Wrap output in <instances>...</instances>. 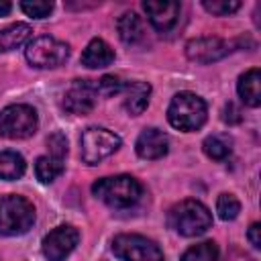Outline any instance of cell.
Listing matches in <instances>:
<instances>
[{"label":"cell","mask_w":261,"mask_h":261,"mask_svg":"<svg viewBox=\"0 0 261 261\" xmlns=\"http://www.w3.org/2000/svg\"><path fill=\"white\" fill-rule=\"evenodd\" d=\"M92 192L96 198H100L112 208H130L133 204L139 202L143 188L130 175H114V177L98 179L92 186Z\"/></svg>","instance_id":"cell-1"},{"label":"cell","mask_w":261,"mask_h":261,"mask_svg":"<svg viewBox=\"0 0 261 261\" xmlns=\"http://www.w3.org/2000/svg\"><path fill=\"white\" fill-rule=\"evenodd\" d=\"M169 226L184 237H198L212 226V214L198 200H181L169 210Z\"/></svg>","instance_id":"cell-2"},{"label":"cell","mask_w":261,"mask_h":261,"mask_svg":"<svg viewBox=\"0 0 261 261\" xmlns=\"http://www.w3.org/2000/svg\"><path fill=\"white\" fill-rule=\"evenodd\" d=\"M167 120L173 128L186 133L198 130L206 122V102L192 92H179L169 102Z\"/></svg>","instance_id":"cell-3"},{"label":"cell","mask_w":261,"mask_h":261,"mask_svg":"<svg viewBox=\"0 0 261 261\" xmlns=\"http://www.w3.org/2000/svg\"><path fill=\"white\" fill-rule=\"evenodd\" d=\"M35 222V208L22 196H0V234H24Z\"/></svg>","instance_id":"cell-4"},{"label":"cell","mask_w":261,"mask_h":261,"mask_svg":"<svg viewBox=\"0 0 261 261\" xmlns=\"http://www.w3.org/2000/svg\"><path fill=\"white\" fill-rule=\"evenodd\" d=\"M80 145H82L80 153H82L84 163L96 165V163H100L102 159H106L108 155H112L120 147V137L114 135L108 128L92 126V128H86L82 133Z\"/></svg>","instance_id":"cell-5"},{"label":"cell","mask_w":261,"mask_h":261,"mask_svg":"<svg viewBox=\"0 0 261 261\" xmlns=\"http://www.w3.org/2000/svg\"><path fill=\"white\" fill-rule=\"evenodd\" d=\"M39 126L37 112L27 104H12L0 112V135L6 139H27Z\"/></svg>","instance_id":"cell-6"},{"label":"cell","mask_w":261,"mask_h":261,"mask_svg":"<svg viewBox=\"0 0 261 261\" xmlns=\"http://www.w3.org/2000/svg\"><path fill=\"white\" fill-rule=\"evenodd\" d=\"M67 57H69V45L49 35L37 37L27 45V59L33 67H41V69L57 67L65 63Z\"/></svg>","instance_id":"cell-7"},{"label":"cell","mask_w":261,"mask_h":261,"mask_svg":"<svg viewBox=\"0 0 261 261\" xmlns=\"http://www.w3.org/2000/svg\"><path fill=\"white\" fill-rule=\"evenodd\" d=\"M112 251L122 261H163V253L147 237L141 234H118L112 239Z\"/></svg>","instance_id":"cell-8"},{"label":"cell","mask_w":261,"mask_h":261,"mask_svg":"<svg viewBox=\"0 0 261 261\" xmlns=\"http://www.w3.org/2000/svg\"><path fill=\"white\" fill-rule=\"evenodd\" d=\"M80 241V232L77 228L63 224L53 228L45 239H43V255L49 261H63L77 245Z\"/></svg>","instance_id":"cell-9"},{"label":"cell","mask_w":261,"mask_h":261,"mask_svg":"<svg viewBox=\"0 0 261 261\" xmlns=\"http://www.w3.org/2000/svg\"><path fill=\"white\" fill-rule=\"evenodd\" d=\"M98 86L92 80H75L63 96V108L69 114H88L96 106Z\"/></svg>","instance_id":"cell-10"},{"label":"cell","mask_w":261,"mask_h":261,"mask_svg":"<svg viewBox=\"0 0 261 261\" xmlns=\"http://www.w3.org/2000/svg\"><path fill=\"white\" fill-rule=\"evenodd\" d=\"M230 53V43L218 37H198L186 45V55L196 63H212Z\"/></svg>","instance_id":"cell-11"},{"label":"cell","mask_w":261,"mask_h":261,"mask_svg":"<svg viewBox=\"0 0 261 261\" xmlns=\"http://www.w3.org/2000/svg\"><path fill=\"white\" fill-rule=\"evenodd\" d=\"M143 10L149 16V22L159 31L167 33L175 27L177 16H179V4L177 2H143Z\"/></svg>","instance_id":"cell-12"},{"label":"cell","mask_w":261,"mask_h":261,"mask_svg":"<svg viewBox=\"0 0 261 261\" xmlns=\"http://www.w3.org/2000/svg\"><path fill=\"white\" fill-rule=\"evenodd\" d=\"M167 137L159 128H145L137 139V155L143 159H161L167 153Z\"/></svg>","instance_id":"cell-13"},{"label":"cell","mask_w":261,"mask_h":261,"mask_svg":"<svg viewBox=\"0 0 261 261\" xmlns=\"http://www.w3.org/2000/svg\"><path fill=\"white\" fill-rule=\"evenodd\" d=\"M114 61V51L112 47L102 41V39H92L88 43V47L82 53V65L90 67V69H98V67H106Z\"/></svg>","instance_id":"cell-14"},{"label":"cell","mask_w":261,"mask_h":261,"mask_svg":"<svg viewBox=\"0 0 261 261\" xmlns=\"http://www.w3.org/2000/svg\"><path fill=\"white\" fill-rule=\"evenodd\" d=\"M237 90H239L241 100H243L247 106L257 108V106L261 104V73H259V69H257V67L247 69V71L239 77Z\"/></svg>","instance_id":"cell-15"},{"label":"cell","mask_w":261,"mask_h":261,"mask_svg":"<svg viewBox=\"0 0 261 261\" xmlns=\"http://www.w3.org/2000/svg\"><path fill=\"white\" fill-rule=\"evenodd\" d=\"M149 96H151V86L147 82H130L126 86V98H124V108L137 116L141 114L147 104H149Z\"/></svg>","instance_id":"cell-16"},{"label":"cell","mask_w":261,"mask_h":261,"mask_svg":"<svg viewBox=\"0 0 261 261\" xmlns=\"http://www.w3.org/2000/svg\"><path fill=\"white\" fill-rule=\"evenodd\" d=\"M31 33H33L31 27L24 22H16V24H10L8 29H2L0 31V53L20 47L31 37Z\"/></svg>","instance_id":"cell-17"},{"label":"cell","mask_w":261,"mask_h":261,"mask_svg":"<svg viewBox=\"0 0 261 261\" xmlns=\"http://www.w3.org/2000/svg\"><path fill=\"white\" fill-rule=\"evenodd\" d=\"M116 29L124 43H137L143 37V20L137 12H124L116 20Z\"/></svg>","instance_id":"cell-18"},{"label":"cell","mask_w":261,"mask_h":261,"mask_svg":"<svg viewBox=\"0 0 261 261\" xmlns=\"http://www.w3.org/2000/svg\"><path fill=\"white\" fill-rule=\"evenodd\" d=\"M24 159L16 151H0V179H18L24 173Z\"/></svg>","instance_id":"cell-19"},{"label":"cell","mask_w":261,"mask_h":261,"mask_svg":"<svg viewBox=\"0 0 261 261\" xmlns=\"http://www.w3.org/2000/svg\"><path fill=\"white\" fill-rule=\"evenodd\" d=\"M204 153L210 157V159H216V161H222L230 155L232 151V141L228 135H210L204 139V145H202Z\"/></svg>","instance_id":"cell-20"},{"label":"cell","mask_w":261,"mask_h":261,"mask_svg":"<svg viewBox=\"0 0 261 261\" xmlns=\"http://www.w3.org/2000/svg\"><path fill=\"white\" fill-rule=\"evenodd\" d=\"M61 171H63V161H59V159H55L51 155H43L35 163V175L43 184L53 181L57 175H61Z\"/></svg>","instance_id":"cell-21"},{"label":"cell","mask_w":261,"mask_h":261,"mask_svg":"<svg viewBox=\"0 0 261 261\" xmlns=\"http://www.w3.org/2000/svg\"><path fill=\"white\" fill-rule=\"evenodd\" d=\"M179 261H218V247L214 241H204L190 247Z\"/></svg>","instance_id":"cell-22"},{"label":"cell","mask_w":261,"mask_h":261,"mask_svg":"<svg viewBox=\"0 0 261 261\" xmlns=\"http://www.w3.org/2000/svg\"><path fill=\"white\" fill-rule=\"evenodd\" d=\"M216 212L222 220H232L241 212V202L232 194H220L216 200Z\"/></svg>","instance_id":"cell-23"},{"label":"cell","mask_w":261,"mask_h":261,"mask_svg":"<svg viewBox=\"0 0 261 261\" xmlns=\"http://www.w3.org/2000/svg\"><path fill=\"white\" fill-rule=\"evenodd\" d=\"M202 6L208 12L216 14V16H226V14L234 12V10H239L241 8V2H237V0H212V2L210 0H204Z\"/></svg>","instance_id":"cell-24"},{"label":"cell","mask_w":261,"mask_h":261,"mask_svg":"<svg viewBox=\"0 0 261 261\" xmlns=\"http://www.w3.org/2000/svg\"><path fill=\"white\" fill-rule=\"evenodd\" d=\"M20 10L31 18H45L53 10V2H20Z\"/></svg>","instance_id":"cell-25"},{"label":"cell","mask_w":261,"mask_h":261,"mask_svg":"<svg viewBox=\"0 0 261 261\" xmlns=\"http://www.w3.org/2000/svg\"><path fill=\"white\" fill-rule=\"evenodd\" d=\"M47 147H49L51 157H55V159H59V161L65 159V155H67V139H65V135L53 133V135L47 139Z\"/></svg>","instance_id":"cell-26"},{"label":"cell","mask_w":261,"mask_h":261,"mask_svg":"<svg viewBox=\"0 0 261 261\" xmlns=\"http://www.w3.org/2000/svg\"><path fill=\"white\" fill-rule=\"evenodd\" d=\"M96 86H98V94H104V96H114V94H118L122 90V82L118 77H114V75L100 77L96 82Z\"/></svg>","instance_id":"cell-27"},{"label":"cell","mask_w":261,"mask_h":261,"mask_svg":"<svg viewBox=\"0 0 261 261\" xmlns=\"http://www.w3.org/2000/svg\"><path fill=\"white\" fill-rule=\"evenodd\" d=\"M222 118H224V122H228V124H237V122H241V110H239L232 102H228V104L224 106V110H222Z\"/></svg>","instance_id":"cell-28"},{"label":"cell","mask_w":261,"mask_h":261,"mask_svg":"<svg viewBox=\"0 0 261 261\" xmlns=\"http://www.w3.org/2000/svg\"><path fill=\"white\" fill-rule=\"evenodd\" d=\"M259 224L255 222V224H251V228H249V232H247V237H249V241H251V245L255 247V249H259L261 247V239H259Z\"/></svg>","instance_id":"cell-29"},{"label":"cell","mask_w":261,"mask_h":261,"mask_svg":"<svg viewBox=\"0 0 261 261\" xmlns=\"http://www.w3.org/2000/svg\"><path fill=\"white\" fill-rule=\"evenodd\" d=\"M10 8H12L10 2H0V16H6L10 12Z\"/></svg>","instance_id":"cell-30"}]
</instances>
